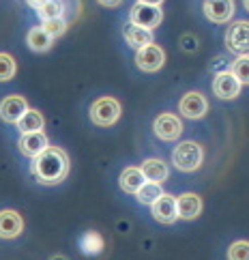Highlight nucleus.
I'll return each mask as SVG.
<instances>
[{"mask_svg":"<svg viewBox=\"0 0 249 260\" xmlns=\"http://www.w3.org/2000/svg\"><path fill=\"white\" fill-rule=\"evenodd\" d=\"M30 170L34 179L43 185H56L67 179L69 174V157L58 146H48L43 153L32 157Z\"/></svg>","mask_w":249,"mask_h":260,"instance_id":"f257e3e1","label":"nucleus"},{"mask_svg":"<svg viewBox=\"0 0 249 260\" xmlns=\"http://www.w3.org/2000/svg\"><path fill=\"white\" fill-rule=\"evenodd\" d=\"M202 159H204V151L198 142H181L172 153V164L176 166V170L181 172H193L202 166Z\"/></svg>","mask_w":249,"mask_h":260,"instance_id":"f03ea898","label":"nucleus"},{"mask_svg":"<svg viewBox=\"0 0 249 260\" xmlns=\"http://www.w3.org/2000/svg\"><path fill=\"white\" fill-rule=\"evenodd\" d=\"M90 118L99 127H110L121 118V104L114 97H101L90 106Z\"/></svg>","mask_w":249,"mask_h":260,"instance_id":"7ed1b4c3","label":"nucleus"},{"mask_svg":"<svg viewBox=\"0 0 249 260\" xmlns=\"http://www.w3.org/2000/svg\"><path fill=\"white\" fill-rule=\"evenodd\" d=\"M226 45L236 56H249V22L238 20L230 24L226 32Z\"/></svg>","mask_w":249,"mask_h":260,"instance_id":"20e7f679","label":"nucleus"},{"mask_svg":"<svg viewBox=\"0 0 249 260\" xmlns=\"http://www.w3.org/2000/svg\"><path fill=\"white\" fill-rule=\"evenodd\" d=\"M163 20V11L157 5H144V3H135L131 7V13H129V22H133L135 26H142V28H157Z\"/></svg>","mask_w":249,"mask_h":260,"instance_id":"39448f33","label":"nucleus"},{"mask_svg":"<svg viewBox=\"0 0 249 260\" xmlns=\"http://www.w3.org/2000/svg\"><path fill=\"white\" fill-rule=\"evenodd\" d=\"M163 62H165V52L157 43L144 45V48H140L135 54V64H137V69H142V71H149V73L159 71L163 67Z\"/></svg>","mask_w":249,"mask_h":260,"instance_id":"423d86ee","label":"nucleus"},{"mask_svg":"<svg viewBox=\"0 0 249 260\" xmlns=\"http://www.w3.org/2000/svg\"><path fill=\"white\" fill-rule=\"evenodd\" d=\"M153 129H155L157 138H161V140H165V142H172L183 134V123H181L179 116L165 112V114H159L155 118Z\"/></svg>","mask_w":249,"mask_h":260,"instance_id":"0eeeda50","label":"nucleus"},{"mask_svg":"<svg viewBox=\"0 0 249 260\" xmlns=\"http://www.w3.org/2000/svg\"><path fill=\"white\" fill-rule=\"evenodd\" d=\"M206 110H208V101L202 92H187V95H183L179 104V112L191 120L202 118L206 114Z\"/></svg>","mask_w":249,"mask_h":260,"instance_id":"6e6552de","label":"nucleus"},{"mask_svg":"<svg viewBox=\"0 0 249 260\" xmlns=\"http://www.w3.org/2000/svg\"><path fill=\"white\" fill-rule=\"evenodd\" d=\"M153 217L161 224H174L179 219V213H176V198L172 193H161L153 204Z\"/></svg>","mask_w":249,"mask_h":260,"instance_id":"1a4fd4ad","label":"nucleus"},{"mask_svg":"<svg viewBox=\"0 0 249 260\" xmlns=\"http://www.w3.org/2000/svg\"><path fill=\"white\" fill-rule=\"evenodd\" d=\"M241 88H243V84L230 71L217 73V78L213 80V92L219 99H236Z\"/></svg>","mask_w":249,"mask_h":260,"instance_id":"9d476101","label":"nucleus"},{"mask_svg":"<svg viewBox=\"0 0 249 260\" xmlns=\"http://www.w3.org/2000/svg\"><path fill=\"white\" fill-rule=\"evenodd\" d=\"M26 110H28V104H26V99L20 95H9L0 101V118H3L5 123L15 125Z\"/></svg>","mask_w":249,"mask_h":260,"instance_id":"9b49d317","label":"nucleus"},{"mask_svg":"<svg viewBox=\"0 0 249 260\" xmlns=\"http://www.w3.org/2000/svg\"><path fill=\"white\" fill-rule=\"evenodd\" d=\"M204 15L215 24H226L234 15V3L232 0H206Z\"/></svg>","mask_w":249,"mask_h":260,"instance_id":"f8f14e48","label":"nucleus"},{"mask_svg":"<svg viewBox=\"0 0 249 260\" xmlns=\"http://www.w3.org/2000/svg\"><path fill=\"white\" fill-rule=\"evenodd\" d=\"M24 230V219L17 211H0V239H15Z\"/></svg>","mask_w":249,"mask_h":260,"instance_id":"ddd939ff","label":"nucleus"},{"mask_svg":"<svg viewBox=\"0 0 249 260\" xmlns=\"http://www.w3.org/2000/svg\"><path fill=\"white\" fill-rule=\"evenodd\" d=\"M17 146H20V151L26 155V157H37L39 153H43L45 148L50 146L48 138H45L43 132H30V134H22L20 142H17Z\"/></svg>","mask_w":249,"mask_h":260,"instance_id":"4468645a","label":"nucleus"},{"mask_svg":"<svg viewBox=\"0 0 249 260\" xmlns=\"http://www.w3.org/2000/svg\"><path fill=\"white\" fill-rule=\"evenodd\" d=\"M176 213L181 219H196L202 213V198L198 193H183L176 198Z\"/></svg>","mask_w":249,"mask_h":260,"instance_id":"2eb2a0df","label":"nucleus"},{"mask_svg":"<svg viewBox=\"0 0 249 260\" xmlns=\"http://www.w3.org/2000/svg\"><path fill=\"white\" fill-rule=\"evenodd\" d=\"M123 37H125V41L131 45V48H135V50H140V48H144V45L153 43V30L142 28V26H135L133 22L125 24Z\"/></svg>","mask_w":249,"mask_h":260,"instance_id":"dca6fc26","label":"nucleus"},{"mask_svg":"<svg viewBox=\"0 0 249 260\" xmlns=\"http://www.w3.org/2000/svg\"><path fill=\"white\" fill-rule=\"evenodd\" d=\"M140 170L144 174V179L146 181H153V183H163L165 179H168V166H165V161L161 159H146L142 166H140Z\"/></svg>","mask_w":249,"mask_h":260,"instance_id":"f3484780","label":"nucleus"},{"mask_svg":"<svg viewBox=\"0 0 249 260\" xmlns=\"http://www.w3.org/2000/svg\"><path fill=\"white\" fill-rule=\"evenodd\" d=\"M17 129H20L22 134H30V132H43V125H45V118L39 110H26L22 114V118L17 120Z\"/></svg>","mask_w":249,"mask_h":260,"instance_id":"a211bd4d","label":"nucleus"},{"mask_svg":"<svg viewBox=\"0 0 249 260\" xmlns=\"http://www.w3.org/2000/svg\"><path fill=\"white\" fill-rule=\"evenodd\" d=\"M26 43H28V48L32 52H48L52 48L54 39L41 28V26H34V28H30L28 35H26Z\"/></svg>","mask_w":249,"mask_h":260,"instance_id":"6ab92c4d","label":"nucleus"},{"mask_svg":"<svg viewBox=\"0 0 249 260\" xmlns=\"http://www.w3.org/2000/svg\"><path fill=\"white\" fill-rule=\"evenodd\" d=\"M144 174H142V170L140 168H127V170H123V174H121V189L123 191H127V193H135L137 189L144 185Z\"/></svg>","mask_w":249,"mask_h":260,"instance_id":"aec40b11","label":"nucleus"},{"mask_svg":"<svg viewBox=\"0 0 249 260\" xmlns=\"http://www.w3.org/2000/svg\"><path fill=\"white\" fill-rule=\"evenodd\" d=\"M80 247H82V252H84V254L97 256V254H101V249H103V237H101L99 232L90 230V232H86V235L82 237Z\"/></svg>","mask_w":249,"mask_h":260,"instance_id":"412c9836","label":"nucleus"},{"mask_svg":"<svg viewBox=\"0 0 249 260\" xmlns=\"http://www.w3.org/2000/svg\"><path fill=\"white\" fill-rule=\"evenodd\" d=\"M163 193L161 183H153V181H144V185L135 191V198L140 200L142 204H153L157 198Z\"/></svg>","mask_w":249,"mask_h":260,"instance_id":"4be33fe9","label":"nucleus"},{"mask_svg":"<svg viewBox=\"0 0 249 260\" xmlns=\"http://www.w3.org/2000/svg\"><path fill=\"white\" fill-rule=\"evenodd\" d=\"M64 13V5L62 0H45L37 7V15L41 17V20H54V17H62Z\"/></svg>","mask_w":249,"mask_h":260,"instance_id":"5701e85b","label":"nucleus"},{"mask_svg":"<svg viewBox=\"0 0 249 260\" xmlns=\"http://www.w3.org/2000/svg\"><path fill=\"white\" fill-rule=\"evenodd\" d=\"M230 73H232L241 84H249V56H238L230 64Z\"/></svg>","mask_w":249,"mask_h":260,"instance_id":"b1692460","label":"nucleus"},{"mask_svg":"<svg viewBox=\"0 0 249 260\" xmlns=\"http://www.w3.org/2000/svg\"><path fill=\"white\" fill-rule=\"evenodd\" d=\"M17 71L15 58L7 52H0V82H9Z\"/></svg>","mask_w":249,"mask_h":260,"instance_id":"393cba45","label":"nucleus"},{"mask_svg":"<svg viewBox=\"0 0 249 260\" xmlns=\"http://www.w3.org/2000/svg\"><path fill=\"white\" fill-rule=\"evenodd\" d=\"M41 28L48 32L52 39H56V37H62L67 32V22H64V17H54V20H43Z\"/></svg>","mask_w":249,"mask_h":260,"instance_id":"a878e982","label":"nucleus"},{"mask_svg":"<svg viewBox=\"0 0 249 260\" xmlns=\"http://www.w3.org/2000/svg\"><path fill=\"white\" fill-rule=\"evenodd\" d=\"M228 260H249V241H236L230 245Z\"/></svg>","mask_w":249,"mask_h":260,"instance_id":"bb28decb","label":"nucleus"},{"mask_svg":"<svg viewBox=\"0 0 249 260\" xmlns=\"http://www.w3.org/2000/svg\"><path fill=\"white\" fill-rule=\"evenodd\" d=\"M97 3L101 7H105V9H116V7H121L123 0H97Z\"/></svg>","mask_w":249,"mask_h":260,"instance_id":"cd10ccee","label":"nucleus"},{"mask_svg":"<svg viewBox=\"0 0 249 260\" xmlns=\"http://www.w3.org/2000/svg\"><path fill=\"white\" fill-rule=\"evenodd\" d=\"M137 3H144V5H157V7H161L163 0H137Z\"/></svg>","mask_w":249,"mask_h":260,"instance_id":"c85d7f7f","label":"nucleus"},{"mask_svg":"<svg viewBox=\"0 0 249 260\" xmlns=\"http://www.w3.org/2000/svg\"><path fill=\"white\" fill-rule=\"evenodd\" d=\"M28 3H30V5H32V7L37 9V7H39L41 3H45V0H28Z\"/></svg>","mask_w":249,"mask_h":260,"instance_id":"c756f323","label":"nucleus"},{"mask_svg":"<svg viewBox=\"0 0 249 260\" xmlns=\"http://www.w3.org/2000/svg\"><path fill=\"white\" fill-rule=\"evenodd\" d=\"M243 5H245V9H247V11H249V0H243Z\"/></svg>","mask_w":249,"mask_h":260,"instance_id":"7c9ffc66","label":"nucleus"},{"mask_svg":"<svg viewBox=\"0 0 249 260\" xmlns=\"http://www.w3.org/2000/svg\"><path fill=\"white\" fill-rule=\"evenodd\" d=\"M52 260H64V258H62V256H58V258H52Z\"/></svg>","mask_w":249,"mask_h":260,"instance_id":"2f4dec72","label":"nucleus"}]
</instances>
